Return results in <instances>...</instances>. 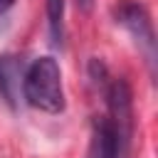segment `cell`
<instances>
[{"instance_id": "cell-1", "label": "cell", "mask_w": 158, "mask_h": 158, "mask_svg": "<svg viewBox=\"0 0 158 158\" xmlns=\"http://www.w3.org/2000/svg\"><path fill=\"white\" fill-rule=\"evenodd\" d=\"M22 101L42 114H62L67 106L62 69L54 57L32 59L22 74Z\"/></svg>"}, {"instance_id": "cell-2", "label": "cell", "mask_w": 158, "mask_h": 158, "mask_svg": "<svg viewBox=\"0 0 158 158\" xmlns=\"http://www.w3.org/2000/svg\"><path fill=\"white\" fill-rule=\"evenodd\" d=\"M114 22L128 32L133 44L143 54L151 69V77H156V32H153V20L148 10L138 0H118L114 5Z\"/></svg>"}, {"instance_id": "cell-3", "label": "cell", "mask_w": 158, "mask_h": 158, "mask_svg": "<svg viewBox=\"0 0 158 158\" xmlns=\"http://www.w3.org/2000/svg\"><path fill=\"white\" fill-rule=\"evenodd\" d=\"M128 143H131V138H126L121 133V128L106 114L91 118L86 158H126Z\"/></svg>"}, {"instance_id": "cell-4", "label": "cell", "mask_w": 158, "mask_h": 158, "mask_svg": "<svg viewBox=\"0 0 158 158\" xmlns=\"http://www.w3.org/2000/svg\"><path fill=\"white\" fill-rule=\"evenodd\" d=\"M22 74H25V64L20 62V57H15V54H0V99L10 109H15L20 104Z\"/></svg>"}, {"instance_id": "cell-5", "label": "cell", "mask_w": 158, "mask_h": 158, "mask_svg": "<svg viewBox=\"0 0 158 158\" xmlns=\"http://www.w3.org/2000/svg\"><path fill=\"white\" fill-rule=\"evenodd\" d=\"M47 27L54 47L64 42V0H47Z\"/></svg>"}, {"instance_id": "cell-6", "label": "cell", "mask_w": 158, "mask_h": 158, "mask_svg": "<svg viewBox=\"0 0 158 158\" xmlns=\"http://www.w3.org/2000/svg\"><path fill=\"white\" fill-rule=\"evenodd\" d=\"M15 2H17V0H0V17H5V15L15 7Z\"/></svg>"}, {"instance_id": "cell-7", "label": "cell", "mask_w": 158, "mask_h": 158, "mask_svg": "<svg viewBox=\"0 0 158 158\" xmlns=\"http://www.w3.org/2000/svg\"><path fill=\"white\" fill-rule=\"evenodd\" d=\"M91 5H94V0H77V7H79L81 12H89Z\"/></svg>"}]
</instances>
